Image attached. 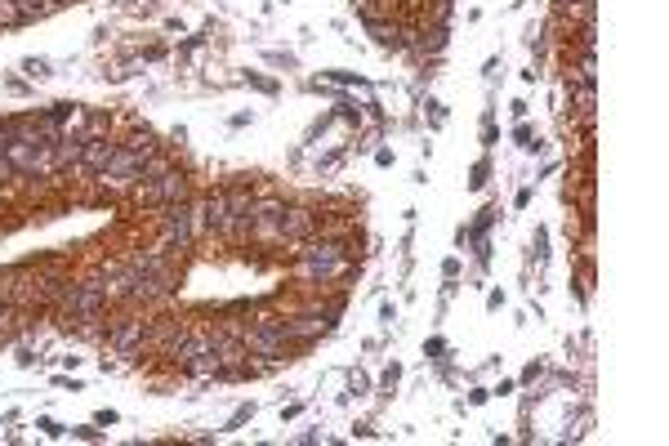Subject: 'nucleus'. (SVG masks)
<instances>
[{
	"label": "nucleus",
	"instance_id": "423d86ee",
	"mask_svg": "<svg viewBox=\"0 0 669 446\" xmlns=\"http://www.w3.org/2000/svg\"><path fill=\"white\" fill-rule=\"evenodd\" d=\"M134 197H139V201H152V206H174V201H188V179H183V170L174 166V170H165L161 179L139 183Z\"/></svg>",
	"mask_w": 669,
	"mask_h": 446
},
{
	"label": "nucleus",
	"instance_id": "4468645a",
	"mask_svg": "<svg viewBox=\"0 0 669 446\" xmlns=\"http://www.w3.org/2000/svg\"><path fill=\"white\" fill-rule=\"evenodd\" d=\"M576 112H580V121H584V126H593V112H598V94H593V85H576Z\"/></svg>",
	"mask_w": 669,
	"mask_h": 446
},
{
	"label": "nucleus",
	"instance_id": "0eeeda50",
	"mask_svg": "<svg viewBox=\"0 0 669 446\" xmlns=\"http://www.w3.org/2000/svg\"><path fill=\"white\" fill-rule=\"evenodd\" d=\"M334 321H340V308H308V312H299V317H290V321H281L286 326V339H294V344H308V339H317L321 330H330Z\"/></svg>",
	"mask_w": 669,
	"mask_h": 446
},
{
	"label": "nucleus",
	"instance_id": "f257e3e1",
	"mask_svg": "<svg viewBox=\"0 0 669 446\" xmlns=\"http://www.w3.org/2000/svg\"><path fill=\"white\" fill-rule=\"evenodd\" d=\"M353 268V259H349V246L344 241H303L299 246V277L303 281H321V286H330V281H340L344 272Z\"/></svg>",
	"mask_w": 669,
	"mask_h": 446
},
{
	"label": "nucleus",
	"instance_id": "f3484780",
	"mask_svg": "<svg viewBox=\"0 0 669 446\" xmlns=\"http://www.w3.org/2000/svg\"><path fill=\"white\" fill-rule=\"evenodd\" d=\"M10 23H23V10L14 0H0V28H10Z\"/></svg>",
	"mask_w": 669,
	"mask_h": 446
},
{
	"label": "nucleus",
	"instance_id": "39448f33",
	"mask_svg": "<svg viewBox=\"0 0 669 446\" xmlns=\"http://www.w3.org/2000/svg\"><path fill=\"white\" fill-rule=\"evenodd\" d=\"M108 348H112L121 361H134L139 353H148V321H143V317H121V321L108 330Z\"/></svg>",
	"mask_w": 669,
	"mask_h": 446
},
{
	"label": "nucleus",
	"instance_id": "20e7f679",
	"mask_svg": "<svg viewBox=\"0 0 669 446\" xmlns=\"http://www.w3.org/2000/svg\"><path fill=\"white\" fill-rule=\"evenodd\" d=\"M59 308H63V317H72V321H90V317H103V308H108V295H103V281L99 277H90V281H68V290L59 295Z\"/></svg>",
	"mask_w": 669,
	"mask_h": 446
},
{
	"label": "nucleus",
	"instance_id": "dca6fc26",
	"mask_svg": "<svg viewBox=\"0 0 669 446\" xmlns=\"http://www.w3.org/2000/svg\"><path fill=\"white\" fill-rule=\"evenodd\" d=\"M165 170H174V161H170V157H161V152H152V157L143 161V170H139V183H152V179H161Z\"/></svg>",
	"mask_w": 669,
	"mask_h": 446
},
{
	"label": "nucleus",
	"instance_id": "6e6552de",
	"mask_svg": "<svg viewBox=\"0 0 669 446\" xmlns=\"http://www.w3.org/2000/svg\"><path fill=\"white\" fill-rule=\"evenodd\" d=\"M312 237H317V215L303 210V206H286V215H281V241L303 246V241H312Z\"/></svg>",
	"mask_w": 669,
	"mask_h": 446
},
{
	"label": "nucleus",
	"instance_id": "9b49d317",
	"mask_svg": "<svg viewBox=\"0 0 669 446\" xmlns=\"http://www.w3.org/2000/svg\"><path fill=\"white\" fill-rule=\"evenodd\" d=\"M201 219H206V228H210V232H219V237H232L228 192H214V197H206V206H201Z\"/></svg>",
	"mask_w": 669,
	"mask_h": 446
},
{
	"label": "nucleus",
	"instance_id": "9d476101",
	"mask_svg": "<svg viewBox=\"0 0 669 446\" xmlns=\"http://www.w3.org/2000/svg\"><path fill=\"white\" fill-rule=\"evenodd\" d=\"M112 152H117V143L112 139H103V134H90L85 139V148H81V170H90V174H103L108 170V161H112Z\"/></svg>",
	"mask_w": 669,
	"mask_h": 446
},
{
	"label": "nucleus",
	"instance_id": "aec40b11",
	"mask_svg": "<svg viewBox=\"0 0 669 446\" xmlns=\"http://www.w3.org/2000/svg\"><path fill=\"white\" fill-rule=\"evenodd\" d=\"M19 361H23V366H32V361H36V348H28V344H23V348H19Z\"/></svg>",
	"mask_w": 669,
	"mask_h": 446
},
{
	"label": "nucleus",
	"instance_id": "f8f14e48",
	"mask_svg": "<svg viewBox=\"0 0 669 446\" xmlns=\"http://www.w3.org/2000/svg\"><path fill=\"white\" fill-rule=\"evenodd\" d=\"M179 335H183V321H157V326H148V348L165 357L170 344H174Z\"/></svg>",
	"mask_w": 669,
	"mask_h": 446
},
{
	"label": "nucleus",
	"instance_id": "f03ea898",
	"mask_svg": "<svg viewBox=\"0 0 669 446\" xmlns=\"http://www.w3.org/2000/svg\"><path fill=\"white\" fill-rule=\"evenodd\" d=\"M206 232V219H201V206H188V201H174L165 206L161 215V250L174 255V250H188L197 237Z\"/></svg>",
	"mask_w": 669,
	"mask_h": 446
},
{
	"label": "nucleus",
	"instance_id": "6ab92c4d",
	"mask_svg": "<svg viewBox=\"0 0 669 446\" xmlns=\"http://www.w3.org/2000/svg\"><path fill=\"white\" fill-rule=\"evenodd\" d=\"M5 179H14V166H10V157H5V143H0V183Z\"/></svg>",
	"mask_w": 669,
	"mask_h": 446
},
{
	"label": "nucleus",
	"instance_id": "a211bd4d",
	"mask_svg": "<svg viewBox=\"0 0 669 446\" xmlns=\"http://www.w3.org/2000/svg\"><path fill=\"white\" fill-rule=\"evenodd\" d=\"M23 72H28V77H50V63H45V59H28Z\"/></svg>",
	"mask_w": 669,
	"mask_h": 446
},
{
	"label": "nucleus",
	"instance_id": "2eb2a0df",
	"mask_svg": "<svg viewBox=\"0 0 669 446\" xmlns=\"http://www.w3.org/2000/svg\"><path fill=\"white\" fill-rule=\"evenodd\" d=\"M576 85H598V59L593 54H580V63H576V72H567Z\"/></svg>",
	"mask_w": 669,
	"mask_h": 446
},
{
	"label": "nucleus",
	"instance_id": "ddd939ff",
	"mask_svg": "<svg viewBox=\"0 0 669 446\" xmlns=\"http://www.w3.org/2000/svg\"><path fill=\"white\" fill-rule=\"evenodd\" d=\"M183 370L192 375V379H214L219 375V353L210 348V353H197L192 361H183Z\"/></svg>",
	"mask_w": 669,
	"mask_h": 446
},
{
	"label": "nucleus",
	"instance_id": "7ed1b4c3",
	"mask_svg": "<svg viewBox=\"0 0 669 446\" xmlns=\"http://www.w3.org/2000/svg\"><path fill=\"white\" fill-rule=\"evenodd\" d=\"M237 339L246 344L250 357H263V361H286V357H290V339H286L281 317H263V321H254V326H241Z\"/></svg>",
	"mask_w": 669,
	"mask_h": 446
},
{
	"label": "nucleus",
	"instance_id": "1a4fd4ad",
	"mask_svg": "<svg viewBox=\"0 0 669 446\" xmlns=\"http://www.w3.org/2000/svg\"><path fill=\"white\" fill-rule=\"evenodd\" d=\"M0 143H5L14 174H41V143H28V139H0Z\"/></svg>",
	"mask_w": 669,
	"mask_h": 446
}]
</instances>
